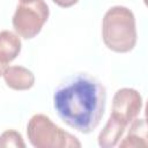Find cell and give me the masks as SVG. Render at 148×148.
I'll list each match as a JSON object with an SVG mask.
<instances>
[{
  "label": "cell",
  "mask_w": 148,
  "mask_h": 148,
  "mask_svg": "<svg viewBox=\"0 0 148 148\" xmlns=\"http://www.w3.org/2000/svg\"><path fill=\"white\" fill-rule=\"evenodd\" d=\"M49 15L50 9L44 0L20 2L12 18L13 28L20 37L31 39L40 32Z\"/></svg>",
  "instance_id": "277c9868"
},
{
  "label": "cell",
  "mask_w": 148,
  "mask_h": 148,
  "mask_svg": "<svg viewBox=\"0 0 148 148\" xmlns=\"http://www.w3.org/2000/svg\"><path fill=\"white\" fill-rule=\"evenodd\" d=\"M22 43L16 32L9 30L0 31V76H2L8 65L17 58Z\"/></svg>",
  "instance_id": "8992f818"
},
{
  "label": "cell",
  "mask_w": 148,
  "mask_h": 148,
  "mask_svg": "<svg viewBox=\"0 0 148 148\" xmlns=\"http://www.w3.org/2000/svg\"><path fill=\"white\" fill-rule=\"evenodd\" d=\"M105 104V87L98 79L87 73L68 77L53 95V106L59 118L83 134L97 128L104 116Z\"/></svg>",
  "instance_id": "6da1fadb"
},
{
  "label": "cell",
  "mask_w": 148,
  "mask_h": 148,
  "mask_svg": "<svg viewBox=\"0 0 148 148\" xmlns=\"http://www.w3.org/2000/svg\"><path fill=\"white\" fill-rule=\"evenodd\" d=\"M143 101L141 94L133 88L118 89L112 98L111 114L130 125L142 110Z\"/></svg>",
  "instance_id": "5b68a950"
},
{
  "label": "cell",
  "mask_w": 148,
  "mask_h": 148,
  "mask_svg": "<svg viewBox=\"0 0 148 148\" xmlns=\"http://www.w3.org/2000/svg\"><path fill=\"white\" fill-rule=\"evenodd\" d=\"M2 76L7 87L16 91L29 90L35 84L34 73L23 66H8Z\"/></svg>",
  "instance_id": "52a82bcc"
},
{
  "label": "cell",
  "mask_w": 148,
  "mask_h": 148,
  "mask_svg": "<svg viewBox=\"0 0 148 148\" xmlns=\"http://www.w3.org/2000/svg\"><path fill=\"white\" fill-rule=\"evenodd\" d=\"M0 148H25V142L21 133L7 130L0 134Z\"/></svg>",
  "instance_id": "30bf717a"
},
{
  "label": "cell",
  "mask_w": 148,
  "mask_h": 148,
  "mask_svg": "<svg viewBox=\"0 0 148 148\" xmlns=\"http://www.w3.org/2000/svg\"><path fill=\"white\" fill-rule=\"evenodd\" d=\"M31 1H35V0H20V2H31Z\"/></svg>",
  "instance_id": "7c38bea8"
},
{
  "label": "cell",
  "mask_w": 148,
  "mask_h": 148,
  "mask_svg": "<svg viewBox=\"0 0 148 148\" xmlns=\"http://www.w3.org/2000/svg\"><path fill=\"white\" fill-rule=\"evenodd\" d=\"M27 136L35 148H80L79 139L43 113L34 114L27 125Z\"/></svg>",
  "instance_id": "3957f363"
},
{
  "label": "cell",
  "mask_w": 148,
  "mask_h": 148,
  "mask_svg": "<svg viewBox=\"0 0 148 148\" xmlns=\"http://www.w3.org/2000/svg\"><path fill=\"white\" fill-rule=\"evenodd\" d=\"M52 1L61 8H69L74 5H76L80 0H52Z\"/></svg>",
  "instance_id": "8fae6325"
},
{
  "label": "cell",
  "mask_w": 148,
  "mask_h": 148,
  "mask_svg": "<svg viewBox=\"0 0 148 148\" xmlns=\"http://www.w3.org/2000/svg\"><path fill=\"white\" fill-rule=\"evenodd\" d=\"M121 148H146L147 141V124L143 118H135L130 123V130L123 141L118 143Z\"/></svg>",
  "instance_id": "9c48e42d"
},
{
  "label": "cell",
  "mask_w": 148,
  "mask_h": 148,
  "mask_svg": "<svg viewBox=\"0 0 148 148\" xmlns=\"http://www.w3.org/2000/svg\"><path fill=\"white\" fill-rule=\"evenodd\" d=\"M102 38L105 46L116 53L131 52L138 40L133 12L125 6L109 8L102 21Z\"/></svg>",
  "instance_id": "7a4b0ae2"
},
{
  "label": "cell",
  "mask_w": 148,
  "mask_h": 148,
  "mask_svg": "<svg viewBox=\"0 0 148 148\" xmlns=\"http://www.w3.org/2000/svg\"><path fill=\"white\" fill-rule=\"evenodd\" d=\"M127 126L128 125H126L123 120L110 114L104 128L98 134V138H97L98 146L102 148H112L117 146L123 134L125 133V130Z\"/></svg>",
  "instance_id": "ba28073f"
}]
</instances>
